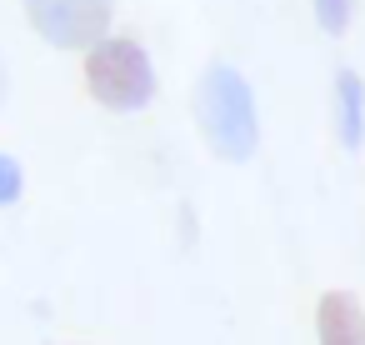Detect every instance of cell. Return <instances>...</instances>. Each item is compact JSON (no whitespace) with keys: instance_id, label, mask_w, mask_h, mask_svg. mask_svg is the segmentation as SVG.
<instances>
[{"instance_id":"9c48e42d","label":"cell","mask_w":365,"mask_h":345,"mask_svg":"<svg viewBox=\"0 0 365 345\" xmlns=\"http://www.w3.org/2000/svg\"><path fill=\"white\" fill-rule=\"evenodd\" d=\"M71 345H76V340H71Z\"/></svg>"},{"instance_id":"3957f363","label":"cell","mask_w":365,"mask_h":345,"mask_svg":"<svg viewBox=\"0 0 365 345\" xmlns=\"http://www.w3.org/2000/svg\"><path fill=\"white\" fill-rule=\"evenodd\" d=\"M21 11L51 51H96L115 36V0H21Z\"/></svg>"},{"instance_id":"7a4b0ae2","label":"cell","mask_w":365,"mask_h":345,"mask_svg":"<svg viewBox=\"0 0 365 345\" xmlns=\"http://www.w3.org/2000/svg\"><path fill=\"white\" fill-rule=\"evenodd\" d=\"M86 96L110 115H140L155 105V61L135 36H106L96 51H86Z\"/></svg>"},{"instance_id":"ba28073f","label":"cell","mask_w":365,"mask_h":345,"mask_svg":"<svg viewBox=\"0 0 365 345\" xmlns=\"http://www.w3.org/2000/svg\"><path fill=\"white\" fill-rule=\"evenodd\" d=\"M11 101V66H6V56H0V105Z\"/></svg>"},{"instance_id":"6da1fadb","label":"cell","mask_w":365,"mask_h":345,"mask_svg":"<svg viewBox=\"0 0 365 345\" xmlns=\"http://www.w3.org/2000/svg\"><path fill=\"white\" fill-rule=\"evenodd\" d=\"M195 130L220 165H245L260 150V101L235 61H205L190 91Z\"/></svg>"},{"instance_id":"5b68a950","label":"cell","mask_w":365,"mask_h":345,"mask_svg":"<svg viewBox=\"0 0 365 345\" xmlns=\"http://www.w3.org/2000/svg\"><path fill=\"white\" fill-rule=\"evenodd\" d=\"M315 345H365V305L350 290H325L315 300Z\"/></svg>"},{"instance_id":"277c9868","label":"cell","mask_w":365,"mask_h":345,"mask_svg":"<svg viewBox=\"0 0 365 345\" xmlns=\"http://www.w3.org/2000/svg\"><path fill=\"white\" fill-rule=\"evenodd\" d=\"M330 125H335V140L345 155H360L365 150V76L355 66H340L335 71V86H330Z\"/></svg>"},{"instance_id":"8992f818","label":"cell","mask_w":365,"mask_h":345,"mask_svg":"<svg viewBox=\"0 0 365 345\" xmlns=\"http://www.w3.org/2000/svg\"><path fill=\"white\" fill-rule=\"evenodd\" d=\"M310 11H315V26L330 41H340L350 31V21H355V0H310Z\"/></svg>"},{"instance_id":"52a82bcc","label":"cell","mask_w":365,"mask_h":345,"mask_svg":"<svg viewBox=\"0 0 365 345\" xmlns=\"http://www.w3.org/2000/svg\"><path fill=\"white\" fill-rule=\"evenodd\" d=\"M21 195H26V165L11 150H0V210L21 205Z\"/></svg>"}]
</instances>
